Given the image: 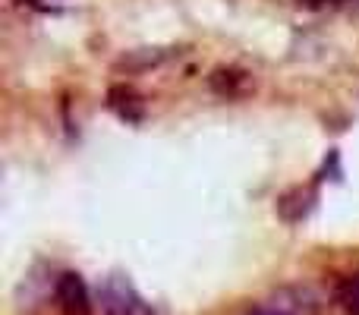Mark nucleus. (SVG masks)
<instances>
[{
    "label": "nucleus",
    "instance_id": "1",
    "mask_svg": "<svg viewBox=\"0 0 359 315\" xmlns=\"http://www.w3.org/2000/svg\"><path fill=\"white\" fill-rule=\"evenodd\" d=\"M101 309L104 315H155L142 293L123 278V274H111L101 284Z\"/></svg>",
    "mask_w": 359,
    "mask_h": 315
},
{
    "label": "nucleus",
    "instance_id": "2",
    "mask_svg": "<svg viewBox=\"0 0 359 315\" xmlns=\"http://www.w3.org/2000/svg\"><path fill=\"white\" fill-rule=\"evenodd\" d=\"M54 297L63 315H88L92 312V300H88L86 281L76 272H63L54 284Z\"/></svg>",
    "mask_w": 359,
    "mask_h": 315
},
{
    "label": "nucleus",
    "instance_id": "3",
    "mask_svg": "<svg viewBox=\"0 0 359 315\" xmlns=\"http://www.w3.org/2000/svg\"><path fill=\"white\" fill-rule=\"evenodd\" d=\"M174 54H177L174 48H136V51H126L114 63V69L117 73H145V69H155L161 63H168Z\"/></svg>",
    "mask_w": 359,
    "mask_h": 315
},
{
    "label": "nucleus",
    "instance_id": "4",
    "mask_svg": "<svg viewBox=\"0 0 359 315\" xmlns=\"http://www.w3.org/2000/svg\"><path fill=\"white\" fill-rule=\"evenodd\" d=\"M249 86H252L249 73L236 67H217L208 76V88L215 95H221V98H240V95L249 92Z\"/></svg>",
    "mask_w": 359,
    "mask_h": 315
},
{
    "label": "nucleus",
    "instance_id": "5",
    "mask_svg": "<svg viewBox=\"0 0 359 315\" xmlns=\"http://www.w3.org/2000/svg\"><path fill=\"white\" fill-rule=\"evenodd\" d=\"M312 208H316V189H309V186L287 189L284 196L278 199V215L284 217L287 224H299L303 217L312 215Z\"/></svg>",
    "mask_w": 359,
    "mask_h": 315
},
{
    "label": "nucleus",
    "instance_id": "6",
    "mask_svg": "<svg viewBox=\"0 0 359 315\" xmlns=\"http://www.w3.org/2000/svg\"><path fill=\"white\" fill-rule=\"evenodd\" d=\"M107 105H111V111L117 114L120 120H126V123H139V120L145 117L142 98H139V92L130 86H114L111 92H107Z\"/></svg>",
    "mask_w": 359,
    "mask_h": 315
},
{
    "label": "nucleus",
    "instance_id": "7",
    "mask_svg": "<svg viewBox=\"0 0 359 315\" xmlns=\"http://www.w3.org/2000/svg\"><path fill=\"white\" fill-rule=\"evenodd\" d=\"M341 303L350 315H359V274L356 278H347L341 284Z\"/></svg>",
    "mask_w": 359,
    "mask_h": 315
}]
</instances>
